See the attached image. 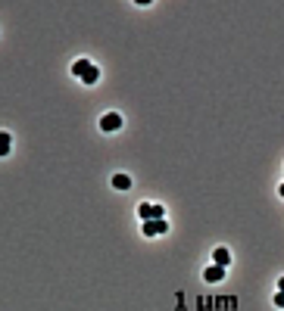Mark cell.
Instances as JSON below:
<instances>
[{
    "label": "cell",
    "instance_id": "1",
    "mask_svg": "<svg viewBox=\"0 0 284 311\" xmlns=\"http://www.w3.org/2000/svg\"><path fill=\"white\" fill-rule=\"evenodd\" d=\"M72 75H75V78H81L84 84H97L100 69H97L91 59H75V63H72Z\"/></svg>",
    "mask_w": 284,
    "mask_h": 311
},
{
    "label": "cell",
    "instance_id": "2",
    "mask_svg": "<svg viewBox=\"0 0 284 311\" xmlns=\"http://www.w3.org/2000/svg\"><path fill=\"white\" fill-rule=\"evenodd\" d=\"M137 215H140V221H159V218H166V209L163 206H153V203H140Z\"/></svg>",
    "mask_w": 284,
    "mask_h": 311
},
{
    "label": "cell",
    "instance_id": "3",
    "mask_svg": "<svg viewBox=\"0 0 284 311\" xmlns=\"http://www.w3.org/2000/svg\"><path fill=\"white\" fill-rule=\"evenodd\" d=\"M119 128H122V115H119V112H106V115L100 118V131H106V134L119 131Z\"/></svg>",
    "mask_w": 284,
    "mask_h": 311
},
{
    "label": "cell",
    "instance_id": "4",
    "mask_svg": "<svg viewBox=\"0 0 284 311\" xmlns=\"http://www.w3.org/2000/svg\"><path fill=\"white\" fill-rule=\"evenodd\" d=\"M169 230V221L166 218H159V221H144V236H159Z\"/></svg>",
    "mask_w": 284,
    "mask_h": 311
},
{
    "label": "cell",
    "instance_id": "5",
    "mask_svg": "<svg viewBox=\"0 0 284 311\" xmlns=\"http://www.w3.org/2000/svg\"><path fill=\"white\" fill-rule=\"evenodd\" d=\"M203 280H206V283H222V280H225V268L209 265V268L203 271Z\"/></svg>",
    "mask_w": 284,
    "mask_h": 311
},
{
    "label": "cell",
    "instance_id": "6",
    "mask_svg": "<svg viewBox=\"0 0 284 311\" xmlns=\"http://www.w3.org/2000/svg\"><path fill=\"white\" fill-rule=\"evenodd\" d=\"M212 262H216L219 268H228V262H231V252H228L225 246H219L216 252H212Z\"/></svg>",
    "mask_w": 284,
    "mask_h": 311
},
{
    "label": "cell",
    "instance_id": "7",
    "mask_svg": "<svg viewBox=\"0 0 284 311\" xmlns=\"http://www.w3.org/2000/svg\"><path fill=\"white\" fill-rule=\"evenodd\" d=\"M113 187H116V190H128V187H131V177H128V174H116V177H113Z\"/></svg>",
    "mask_w": 284,
    "mask_h": 311
},
{
    "label": "cell",
    "instance_id": "8",
    "mask_svg": "<svg viewBox=\"0 0 284 311\" xmlns=\"http://www.w3.org/2000/svg\"><path fill=\"white\" fill-rule=\"evenodd\" d=\"M10 146H13V137H10L7 131H0V156H7Z\"/></svg>",
    "mask_w": 284,
    "mask_h": 311
},
{
    "label": "cell",
    "instance_id": "9",
    "mask_svg": "<svg viewBox=\"0 0 284 311\" xmlns=\"http://www.w3.org/2000/svg\"><path fill=\"white\" fill-rule=\"evenodd\" d=\"M275 305H278V308H284V292H275Z\"/></svg>",
    "mask_w": 284,
    "mask_h": 311
},
{
    "label": "cell",
    "instance_id": "10",
    "mask_svg": "<svg viewBox=\"0 0 284 311\" xmlns=\"http://www.w3.org/2000/svg\"><path fill=\"white\" fill-rule=\"evenodd\" d=\"M278 292H284V277H281V280H278Z\"/></svg>",
    "mask_w": 284,
    "mask_h": 311
},
{
    "label": "cell",
    "instance_id": "11",
    "mask_svg": "<svg viewBox=\"0 0 284 311\" xmlns=\"http://www.w3.org/2000/svg\"><path fill=\"white\" fill-rule=\"evenodd\" d=\"M278 193H281V196H284V184H281V190H278Z\"/></svg>",
    "mask_w": 284,
    "mask_h": 311
}]
</instances>
